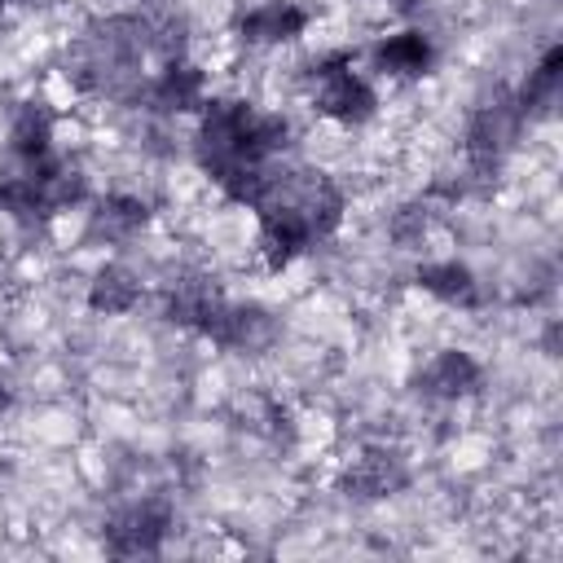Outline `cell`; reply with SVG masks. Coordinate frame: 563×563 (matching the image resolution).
<instances>
[{"label":"cell","instance_id":"obj_12","mask_svg":"<svg viewBox=\"0 0 563 563\" xmlns=\"http://www.w3.org/2000/svg\"><path fill=\"white\" fill-rule=\"evenodd\" d=\"M145 220H150V211H145V202L132 198V194H110V198H101V202L88 211L92 238H106V242H128L132 233L145 229Z\"/></svg>","mask_w":563,"mask_h":563},{"label":"cell","instance_id":"obj_10","mask_svg":"<svg viewBox=\"0 0 563 563\" xmlns=\"http://www.w3.org/2000/svg\"><path fill=\"white\" fill-rule=\"evenodd\" d=\"M413 277L431 299H440L449 308H475L479 303V282H475L471 264H462V260H427V264H418Z\"/></svg>","mask_w":563,"mask_h":563},{"label":"cell","instance_id":"obj_8","mask_svg":"<svg viewBox=\"0 0 563 563\" xmlns=\"http://www.w3.org/2000/svg\"><path fill=\"white\" fill-rule=\"evenodd\" d=\"M400 484H405V466H400V457L387 453V449H365V453L352 457L347 471H343V493L356 497V501L391 497Z\"/></svg>","mask_w":563,"mask_h":563},{"label":"cell","instance_id":"obj_13","mask_svg":"<svg viewBox=\"0 0 563 563\" xmlns=\"http://www.w3.org/2000/svg\"><path fill=\"white\" fill-rule=\"evenodd\" d=\"M559 84H563V53H559V44H550V48L541 53V62L528 70V79H523V88H519V97H515L519 114L550 110L554 97H559Z\"/></svg>","mask_w":563,"mask_h":563},{"label":"cell","instance_id":"obj_14","mask_svg":"<svg viewBox=\"0 0 563 563\" xmlns=\"http://www.w3.org/2000/svg\"><path fill=\"white\" fill-rule=\"evenodd\" d=\"M9 405H13V387H9V378L0 374V418L9 413Z\"/></svg>","mask_w":563,"mask_h":563},{"label":"cell","instance_id":"obj_3","mask_svg":"<svg viewBox=\"0 0 563 563\" xmlns=\"http://www.w3.org/2000/svg\"><path fill=\"white\" fill-rule=\"evenodd\" d=\"M172 532V510L154 497L145 501H132L123 506L110 523H106V550L110 554H123V559H136V554H158L163 541Z\"/></svg>","mask_w":563,"mask_h":563},{"label":"cell","instance_id":"obj_2","mask_svg":"<svg viewBox=\"0 0 563 563\" xmlns=\"http://www.w3.org/2000/svg\"><path fill=\"white\" fill-rule=\"evenodd\" d=\"M216 347H233V352H255L264 343H273L277 321L264 303H233V299H216V308L207 312V321L198 325Z\"/></svg>","mask_w":563,"mask_h":563},{"label":"cell","instance_id":"obj_6","mask_svg":"<svg viewBox=\"0 0 563 563\" xmlns=\"http://www.w3.org/2000/svg\"><path fill=\"white\" fill-rule=\"evenodd\" d=\"M369 62L387 79H422L435 66V40L422 26H400L374 40Z\"/></svg>","mask_w":563,"mask_h":563},{"label":"cell","instance_id":"obj_11","mask_svg":"<svg viewBox=\"0 0 563 563\" xmlns=\"http://www.w3.org/2000/svg\"><path fill=\"white\" fill-rule=\"evenodd\" d=\"M141 303V282L132 268L123 264H101L88 282V308L101 312V317H123Z\"/></svg>","mask_w":563,"mask_h":563},{"label":"cell","instance_id":"obj_7","mask_svg":"<svg viewBox=\"0 0 563 563\" xmlns=\"http://www.w3.org/2000/svg\"><path fill=\"white\" fill-rule=\"evenodd\" d=\"M479 383H484V365L466 347H440L418 369V391L431 400H466L471 391H479Z\"/></svg>","mask_w":563,"mask_h":563},{"label":"cell","instance_id":"obj_5","mask_svg":"<svg viewBox=\"0 0 563 563\" xmlns=\"http://www.w3.org/2000/svg\"><path fill=\"white\" fill-rule=\"evenodd\" d=\"M308 9L299 0H255L251 9L238 13V40L251 48H277L295 44L308 31Z\"/></svg>","mask_w":563,"mask_h":563},{"label":"cell","instance_id":"obj_9","mask_svg":"<svg viewBox=\"0 0 563 563\" xmlns=\"http://www.w3.org/2000/svg\"><path fill=\"white\" fill-rule=\"evenodd\" d=\"M9 154L18 163L53 158V110L44 101H22L9 119Z\"/></svg>","mask_w":563,"mask_h":563},{"label":"cell","instance_id":"obj_4","mask_svg":"<svg viewBox=\"0 0 563 563\" xmlns=\"http://www.w3.org/2000/svg\"><path fill=\"white\" fill-rule=\"evenodd\" d=\"M141 97L150 101V110L158 114H194L202 110V101L211 97L207 88V70L189 57H167L145 84H141Z\"/></svg>","mask_w":563,"mask_h":563},{"label":"cell","instance_id":"obj_1","mask_svg":"<svg viewBox=\"0 0 563 563\" xmlns=\"http://www.w3.org/2000/svg\"><path fill=\"white\" fill-rule=\"evenodd\" d=\"M312 106L321 119H330L339 128H361L378 114V92L352 66L347 53H325L312 66Z\"/></svg>","mask_w":563,"mask_h":563}]
</instances>
